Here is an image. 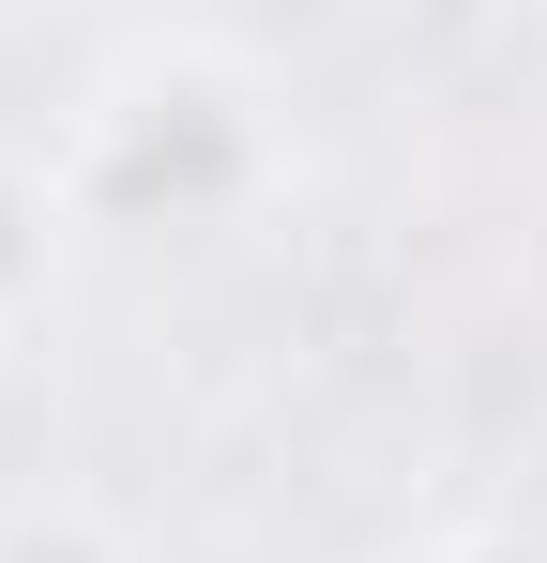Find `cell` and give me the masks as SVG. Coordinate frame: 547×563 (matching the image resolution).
Instances as JSON below:
<instances>
[{"label":"cell","instance_id":"cell-3","mask_svg":"<svg viewBox=\"0 0 547 563\" xmlns=\"http://www.w3.org/2000/svg\"><path fill=\"white\" fill-rule=\"evenodd\" d=\"M0 563H137V549H122L91 503H15V518H0Z\"/></svg>","mask_w":547,"mask_h":563},{"label":"cell","instance_id":"cell-2","mask_svg":"<svg viewBox=\"0 0 547 563\" xmlns=\"http://www.w3.org/2000/svg\"><path fill=\"white\" fill-rule=\"evenodd\" d=\"M62 244H77V198H62V168H15V153H0V335L46 305Z\"/></svg>","mask_w":547,"mask_h":563},{"label":"cell","instance_id":"cell-4","mask_svg":"<svg viewBox=\"0 0 547 563\" xmlns=\"http://www.w3.org/2000/svg\"><path fill=\"white\" fill-rule=\"evenodd\" d=\"M380 563H533L517 533H411V549H380Z\"/></svg>","mask_w":547,"mask_h":563},{"label":"cell","instance_id":"cell-1","mask_svg":"<svg viewBox=\"0 0 547 563\" xmlns=\"http://www.w3.org/2000/svg\"><path fill=\"white\" fill-rule=\"evenodd\" d=\"M274 168H289V122L213 46H137L62 122V198H77V229H122V244H213V229H244L274 198Z\"/></svg>","mask_w":547,"mask_h":563}]
</instances>
